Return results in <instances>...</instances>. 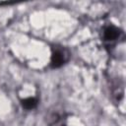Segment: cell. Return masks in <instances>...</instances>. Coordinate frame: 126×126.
Wrapping results in <instances>:
<instances>
[{"label": "cell", "mask_w": 126, "mask_h": 126, "mask_svg": "<svg viewBox=\"0 0 126 126\" xmlns=\"http://www.w3.org/2000/svg\"><path fill=\"white\" fill-rule=\"evenodd\" d=\"M69 56H70V53L66 48H64L62 46L55 47L51 54V61H50L51 67L52 68L61 67L68 61Z\"/></svg>", "instance_id": "7a4b0ae2"}, {"label": "cell", "mask_w": 126, "mask_h": 126, "mask_svg": "<svg viewBox=\"0 0 126 126\" xmlns=\"http://www.w3.org/2000/svg\"><path fill=\"white\" fill-rule=\"evenodd\" d=\"M36 104H37V100L34 97H28L22 100V105L26 109H32L36 106Z\"/></svg>", "instance_id": "3957f363"}, {"label": "cell", "mask_w": 126, "mask_h": 126, "mask_svg": "<svg viewBox=\"0 0 126 126\" xmlns=\"http://www.w3.org/2000/svg\"><path fill=\"white\" fill-rule=\"evenodd\" d=\"M122 32L120 29L113 25H106L103 27L101 31V39L104 43L111 45L118 41V39L121 37Z\"/></svg>", "instance_id": "6da1fadb"}]
</instances>
